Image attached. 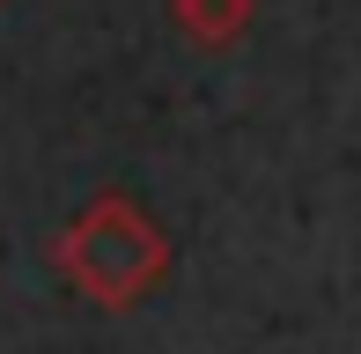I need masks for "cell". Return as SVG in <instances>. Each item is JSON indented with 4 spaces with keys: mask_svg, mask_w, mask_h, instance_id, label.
Listing matches in <instances>:
<instances>
[{
    "mask_svg": "<svg viewBox=\"0 0 361 354\" xmlns=\"http://www.w3.org/2000/svg\"><path fill=\"white\" fill-rule=\"evenodd\" d=\"M52 266H59V281H67L81 303H96V310H133V303H147L170 281V236H162V221L147 214L140 200L104 192V200H89L67 229H59Z\"/></svg>",
    "mask_w": 361,
    "mask_h": 354,
    "instance_id": "1",
    "label": "cell"
},
{
    "mask_svg": "<svg viewBox=\"0 0 361 354\" xmlns=\"http://www.w3.org/2000/svg\"><path fill=\"white\" fill-rule=\"evenodd\" d=\"M170 23L185 30L200 52H228V44L258 23V0H170Z\"/></svg>",
    "mask_w": 361,
    "mask_h": 354,
    "instance_id": "2",
    "label": "cell"
}]
</instances>
